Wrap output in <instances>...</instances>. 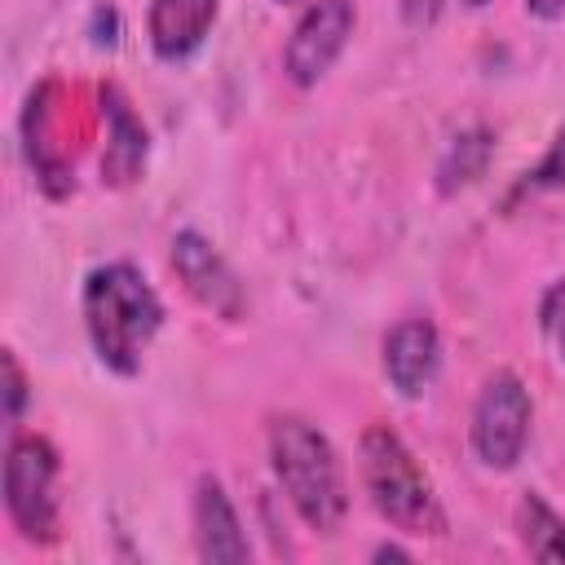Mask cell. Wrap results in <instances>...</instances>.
<instances>
[{
    "mask_svg": "<svg viewBox=\"0 0 565 565\" xmlns=\"http://www.w3.org/2000/svg\"><path fill=\"white\" fill-rule=\"evenodd\" d=\"M516 530L534 561H565V516H556L539 494L516 503Z\"/></svg>",
    "mask_w": 565,
    "mask_h": 565,
    "instance_id": "13",
    "label": "cell"
},
{
    "mask_svg": "<svg viewBox=\"0 0 565 565\" xmlns=\"http://www.w3.org/2000/svg\"><path fill=\"white\" fill-rule=\"evenodd\" d=\"M172 269H177V278L185 282V291H190L203 309H212V313L225 318V322L243 318L247 296H243L238 274L225 265V256H221L199 230H181V234L172 238Z\"/></svg>",
    "mask_w": 565,
    "mask_h": 565,
    "instance_id": "7",
    "label": "cell"
},
{
    "mask_svg": "<svg viewBox=\"0 0 565 565\" xmlns=\"http://www.w3.org/2000/svg\"><path fill=\"white\" fill-rule=\"evenodd\" d=\"M437 18H441V0H402V22H406V26L424 31V26H433Z\"/></svg>",
    "mask_w": 565,
    "mask_h": 565,
    "instance_id": "17",
    "label": "cell"
},
{
    "mask_svg": "<svg viewBox=\"0 0 565 565\" xmlns=\"http://www.w3.org/2000/svg\"><path fill=\"white\" fill-rule=\"evenodd\" d=\"M441 366V335L428 318H406L384 335V375L402 397H419Z\"/></svg>",
    "mask_w": 565,
    "mask_h": 565,
    "instance_id": "9",
    "label": "cell"
},
{
    "mask_svg": "<svg viewBox=\"0 0 565 565\" xmlns=\"http://www.w3.org/2000/svg\"><path fill=\"white\" fill-rule=\"evenodd\" d=\"M490 150H494V137H490L486 128L459 132V137L450 141V150L441 154V163H437V190H441V194H455V190L472 185V181L486 172Z\"/></svg>",
    "mask_w": 565,
    "mask_h": 565,
    "instance_id": "12",
    "label": "cell"
},
{
    "mask_svg": "<svg viewBox=\"0 0 565 565\" xmlns=\"http://www.w3.org/2000/svg\"><path fill=\"white\" fill-rule=\"evenodd\" d=\"M525 9H530L534 18H543V22L565 18V0H525Z\"/></svg>",
    "mask_w": 565,
    "mask_h": 565,
    "instance_id": "18",
    "label": "cell"
},
{
    "mask_svg": "<svg viewBox=\"0 0 565 565\" xmlns=\"http://www.w3.org/2000/svg\"><path fill=\"white\" fill-rule=\"evenodd\" d=\"M411 552H402L397 543H384V547H375V561H406Z\"/></svg>",
    "mask_w": 565,
    "mask_h": 565,
    "instance_id": "19",
    "label": "cell"
},
{
    "mask_svg": "<svg viewBox=\"0 0 565 565\" xmlns=\"http://www.w3.org/2000/svg\"><path fill=\"white\" fill-rule=\"evenodd\" d=\"M4 508L31 543L57 539V450L49 437L18 433L4 455Z\"/></svg>",
    "mask_w": 565,
    "mask_h": 565,
    "instance_id": "4",
    "label": "cell"
},
{
    "mask_svg": "<svg viewBox=\"0 0 565 565\" xmlns=\"http://www.w3.org/2000/svg\"><path fill=\"white\" fill-rule=\"evenodd\" d=\"M84 327L93 353L115 375H137L150 340L163 327V300L146 282V274L128 260L97 265L84 278Z\"/></svg>",
    "mask_w": 565,
    "mask_h": 565,
    "instance_id": "1",
    "label": "cell"
},
{
    "mask_svg": "<svg viewBox=\"0 0 565 565\" xmlns=\"http://www.w3.org/2000/svg\"><path fill=\"white\" fill-rule=\"evenodd\" d=\"M102 115H106V154H102V181L124 190L146 172L150 137L146 124L137 119L132 102L124 97L119 84H102Z\"/></svg>",
    "mask_w": 565,
    "mask_h": 565,
    "instance_id": "8",
    "label": "cell"
},
{
    "mask_svg": "<svg viewBox=\"0 0 565 565\" xmlns=\"http://www.w3.org/2000/svg\"><path fill=\"white\" fill-rule=\"evenodd\" d=\"M463 4H468V9H486L490 0H463Z\"/></svg>",
    "mask_w": 565,
    "mask_h": 565,
    "instance_id": "20",
    "label": "cell"
},
{
    "mask_svg": "<svg viewBox=\"0 0 565 565\" xmlns=\"http://www.w3.org/2000/svg\"><path fill=\"white\" fill-rule=\"evenodd\" d=\"M278 4H287V0H278Z\"/></svg>",
    "mask_w": 565,
    "mask_h": 565,
    "instance_id": "21",
    "label": "cell"
},
{
    "mask_svg": "<svg viewBox=\"0 0 565 565\" xmlns=\"http://www.w3.org/2000/svg\"><path fill=\"white\" fill-rule=\"evenodd\" d=\"M530 419H534V406H530V393L525 384L512 375V371H494L481 393H477V406H472V450L486 468H516L525 441H530Z\"/></svg>",
    "mask_w": 565,
    "mask_h": 565,
    "instance_id": "5",
    "label": "cell"
},
{
    "mask_svg": "<svg viewBox=\"0 0 565 565\" xmlns=\"http://www.w3.org/2000/svg\"><path fill=\"white\" fill-rule=\"evenodd\" d=\"M543 331L561 344L565 353V282H556L547 296H543Z\"/></svg>",
    "mask_w": 565,
    "mask_h": 565,
    "instance_id": "16",
    "label": "cell"
},
{
    "mask_svg": "<svg viewBox=\"0 0 565 565\" xmlns=\"http://www.w3.org/2000/svg\"><path fill=\"white\" fill-rule=\"evenodd\" d=\"M216 13H221V0H150L146 35H150L154 57L185 62L190 53H199Z\"/></svg>",
    "mask_w": 565,
    "mask_h": 565,
    "instance_id": "11",
    "label": "cell"
},
{
    "mask_svg": "<svg viewBox=\"0 0 565 565\" xmlns=\"http://www.w3.org/2000/svg\"><path fill=\"white\" fill-rule=\"evenodd\" d=\"M194 539H199V556L212 565H243L252 556L243 521L216 477H199L194 486Z\"/></svg>",
    "mask_w": 565,
    "mask_h": 565,
    "instance_id": "10",
    "label": "cell"
},
{
    "mask_svg": "<svg viewBox=\"0 0 565 565\" xmlns=\"http://www.w3.org/2000/svg\"><path fill=\"white\" fill-rule=\"evenodd\" d=\"M22 406H26V375H22L18 358L4 353V419L18 424L22 419Z\"/></svg>",
    "mask_w": 565,
    "mask_h": 565,
    "instance_id": "15",
    "label": "cell"
},
{
    "mask_svg": "<svg viewBox=\"0 0 565 565\" xmlns=\"http://www.w3.org/2000/svg\"><path fill=\"white\" fill-rule=\"evenodd\" d=\"M269 459L282 494L300 512V521L318 534H335L349 512L344 468L318 424L305 415H274L269 419Z\"/></svg>",
    "mask_w": 565,
    "mask_h": 565,
    "instance_id": "2",
    "label": "cell"
},
{
    "mask_svg": "<svg viewBox=\"0 0 565 565\" xmlns=\"http://www.w3.org/2000/svg\"><path fill=\"white\" fill-rule=\"evenodd\" d=\"M353 22H358V9L353 0H313L300 22L291 26V40H287V53H282V71L296 88H313L331 62L344 53L349 35H353Z\"/></svg>",
    "mask_w": 565,
    "mask_h": 565,
    "instance_id": "6",
    "label": "cell"
},
{
    "mask_svg": "<svg viewBox=\"0 0 565 565\" xmlns=\"http://www.w3.org/2000/svg\"><path fill=\"white\" fill-rule=\"evenodd\" d=\"M362 481L375 512L402 534H446V512L433 477L388 424H371L362 433Z\"/></svg>",
    "mask_w": 565,
    "mask_h": 565,
    "instance_id": "3",
    "label": "cell"
},
{
    "mask_svg": "<svg viewBox=\"0 0 565 565\" xmlns=\"http://www.w3.org/2000/svg\"><path fill=\"white\" fill-rule=\"evenodd\" d=\"M543 190H565V128L552 137V146L539 159V168L525 172V181L516 185V194H543Z\"/></svg>",
    "mask_w": 565,
    "mask_h": 565,
    "instance_id": "14",
    "label": "cell"
}]
</instances>
